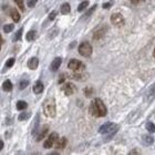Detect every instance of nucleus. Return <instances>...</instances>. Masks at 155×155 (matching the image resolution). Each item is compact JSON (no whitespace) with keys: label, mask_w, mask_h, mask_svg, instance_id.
<instances>
[{"label":"nucleus","mask_w":155,"mask_h":155,"mask_svg":"<svg viewBox=\"0 0 155 155\" xmlns=\"http://www.w3.org/2000/svg\"><path fill=\"white\" fill-rule=\"evenodd\" d=\"M112 5H113V1H109V2H105V3H103V9H110Z\"/></svg>","instance_id":"nucleus-32"},{"label":"nucleus","mask_w":155,"mask_h":155,"mask_svg":"<svg viewBox=\"0 0 155 155\" xmlns=\"http://www.w3.org/2000/svg\"><path fill=\"white\" fill-rule=\"evenodd\" d=\"M56 11H52V12L49 14V19H50V20H53V19L56 18Z\"/></svg>","instance_id":"nucleus-33"},{"label":"nucleus","mask_w":155,"mask_h":155,"mask_svg":"<svg viewBox=\"0 0 155 155\" xmlns=\"http://www.w3.org/2000/svg\"><path fill=\"white\" fill-rule=\"evenodd\" d=\"M29 118H30V112H23V113H20V115H19V121L28 120Z\"/></svg>","instance_id":"nucleus-25"},{"label":"nucleus","mask_w":155,"mask_h":155,"mask_svg":"<svg viewBox=\"0 0 155 155\" xmlns=\"http://www.w3.org/2000/svg\"><path fill=\"white\" fill-rule=\"evenodd\" d=\"M79 53L82 56H90L92 53V46L89 42H82L79 46Z\"/></svg>","instance_id":"nucleus-5"},{"label":"nucleus","mask_w":155,"mask_h":155,"mask_svg":"<svg viewBox=\"0 0 155 155\" xmlns=\"http://www.w3.org/2000/svg\"><path fill=\"white\" fill-rule=\"evenodd\" d=\"M39 65V60L38 58H31L30 60L28 61V68L31 69V70H35Z\"/></svg>","instance_id":"nucleus-13"},{"label":"nucleus","mask_w":155,"mask_h":155,"mask_svg":"<svg viewBox=\"0 0 155 155\" xmlns=\"http://www.w3.org/2000/svg\"><path fill=\"white\" fill-rule=\"evenodd\" d=\"M37 1H38V0H28V7L29 8L35 7V3H37Z\"/></svg>","instance_id":"nucleus-31"},{"label":"nucleus","mask_w":155,"mask_h":155,"mask_svg":"<svg viewBox=\"0 0 155 155\" xmlns=\"http://www.w3.org/2000/svg\"><path fill=\"white\" fill-rule=\"evenodd\" d=\"M2 90L6 92H10L12 90V83L10 80H6L3 83H2Z\"/></svg>","instance_id":"nucleus-16"},{"label":"nucleus","mask_w":155,"mask_h":155,"mask_svg":"<svg viewBox=\"0 0 155 155\" xmlns=\"http://www.w3.org/2000/svg\"><path fill=\"white\" fill-rule=\"evenodd\" d=\"M32 90H33V93H35V94H40L43 91V83L41 81H37L35 85H33V88H32Z\"/></svg>","instance_id":"nucleus-14"},{"label":"nucleus","mask_w":155,"mask_h":155,"mask_svg":"<svg viewBox=\"0 0 155 155\" xmlns=\"http://www.w3.org/2000/svg\"><path fill=\"white\" fill-rule=\"evenodd\" d=\"M62 63V59L60 58V56H56V59L51 62V65H50V70L52 71V72H56L60 69V65Z\"/></svg>","instance_id":"nucleus-10"},{"label":"nucleus","mask_w":155,"mask_h":155,"mask_svg":"<svg viewBox=\"0 0 155 155\" xmlns=\"http://www.w3.org/2000/svg\"><path fill=\"white\" fill-rule=\"evenodd\" d=\"M67 143H68V140L65 137H61V139L58 140V142L56 143L54 146H56V150H63L67 146Z\"/></svg>","instance_id":"nucleus-12"},{"label":"nucleus","mask_w":155,"mask_h":155,"mask_svg":"<svg viewBox=\"0 0 155 155\" xmlns=\"http://www.w3.org/2000/svg\"><path fill=\"white\" fill-rule=\"evenodd\" d=\"M153 142H154V139H153V136H151V135H148V134H145V135H143L142 136V143L144 144V145H152L153 144Z\"/></svg>","instance_id":"nucleus-11"},{"label":"nucleus","mask_w":155,"mask_h":155,"mask_svg":"<svg viewBox=\"0 0 155 155\" xmlns=\"http://www.w3.org/2000/svg\"><path fill=\"white\" fill-rule=\"evenodd\" d=\"M68 68L71 69L72 71H74V72H81V71H83L85 69V65L81 61L77 60V59H72L68 64Z\"/></svg>","instance_id":"nucleus-4"},{"label":"nucleus","mask_w":155,"mask_h":155,"mask_svg":"<svg viewBox=\"0 0 155 155\" xmlns=\"http://www.w3.org/2000/svg\"><path fill=\"white\" fill-rule=\"evenodd\" d=\"M153 54H154V58H155V48H154V53H153Z\"/></svg>","instance_id":"nucleus-38"},{"label":"nucleus","mask_w":155,"mask_h":155,"mask_svg":"<svg viewBox=\"0 0 155 155\" xmlns=\"http://www.w3.org/2000/svg\"><path fill=\"white\" fill-rule=\"evenodd\" d=\"M88 6H89V1H88V0H85V1L81 2V3L79 5V7H78V11H79V12L83 11V10H85V9L88 8Z\"/></svg>","instance_id":"nucleus-23"},{"label":"nucleus","mask_w":155,"mask_h":155,"mask_svg":"<svg viewBox=\"0 0 155 155\" xmlns=\"http://www.w3.org/2000/svg\"><path fill=\"white\" fill-rule=\"evenodd\" d=\"M64 79H65V78H64V74H62V75H61V78L59 79V83H63Z\"/></svg>","instance_id":"nucleus-34"},{"label":"nucleus","mask_w":155,"mask_h":155,"mask_svg":"<svg viewBox=\"0 0 155 155\" xmlns=\"http://www.w3.org/2000/svg\"><path fill=\"white\" fill-rule=\"evenodd\" d=\"M14 24H11V23H9V24H6L5 27H3V31L6 32V33H9V32H11L12 30H14Z\"/></svg>","instance_id":"nucleus-26"},{"label":"nucleus","mask_w":155,"mask_h":155,"mask_svg":"<svg viewBox=\"0 0 155 155\" xmlns=\"http://www.w3.org/2000/svg\"><path fill=\"white\" fill-rule=\"evenodd\" d=\"M95 8H97V5H94V6H93V7H92L91 9H89V10L86 11V14H84V18H88V17H90V16H91V14H93V11L95 10Z\"/></svg>","instance_id":"nucleus-29"},{"label":"nucleus","mask_w":155,"mask_h":155,"mask_svg":"<svg viewBox=\"0 0 155 155\" xmlns=\"http://www.w3.org/2000/svg\"><path fill=\"white\" fill-rule=\"evenodd\" d=\"M92 92H93V89L92 88H86V89H84V93H85V95L86 97H91L92 95Z\"/></svg>","instance_id":"nucleus-30"},{"label":"nucleus","mask_w":155,"mask_h":155,"mask_svg":"<svg viewBox=\"0 0 155 155\" xmlns=\"http://www.w3.org/2000/svg\"><path fill=\"white\" fill-rule=\"evenodd\" d=\"M43 113L48 118H53L56 115V103L53 99H48L43 103Z\"/></svg>","instance_id":"nucleus-3"},{"label":"nucleus","mask_w":155,"mask_h":155,"mask_svg":"<svg viewBox=\"0 0 155 155\" xmlns=\"http://www.w3.org/2000/svg\"><path fill=\"white\" fill-rule=\"evenodd\" d=\"M58 140H59V135H58V133H56V132H52V133L48 136V139L46 140L44 144H43V146H44V148H51L52 146L56 145V143L58 142Z\"/></svg>","instance_id":"nucleus-6"},{"label":"nucleus","mask_w":155,"mask_h":155,"mask_svg":"<svg viewBox=\"0 0 155 155\" xmlns=\"http://www.w3.org/2000/svg\"><path fill=\"white\" fill-rule=\"evenodd\" d=\"M119 125L114 124L111 122H107L105 124H103L102 126L99 128V132L101 134L104 135V142H109L113 136L116 134V132L119 131Z\"/></svg>","instance_id":"nucleus-2"},{"label":"nucleus","mask_w":155,"mask_h":155,"mask_svg":"<svg viewBox=\"0 0 155 155\" xmlns=\"http://www.w3.org/2000/svg\"><path fill=\"white\" fill-rule=\"evenodd\" d=\"M71 8H70V5L68 3V2H64L63 5L61 6V8H60V11H61V14H68L69 12H70Z\"/></svg>","instance_id":"nucleus-18"},{"label":"nucleus","mask_w":155,"mask_h":155,"mask_svg":"<svg viewBox=\"0 0 155 155\" xmlns=\"http://www.w3.org/2000/svg\"><path fill=\"white\" fill-rule=\"evenodd\" d=\"M61 90H62V92H63L65 95H72L75 92V86H74V84H72V83H65V84L62 85Z\"/></svg>","instance_id":"nucleus-8"},{"label":"nucleus","mask_w":155,"mask_h":155,"mask_svg":"<svg viewBox=\"0 0 155 155\" xmlns=\"http://www.w3.org/2000/svg\"><path fill=\"white\" fill-rule=\"evenodd\" d=\"M27 102H24V101H18L17 102V109L19 110V111H22V110H24V109H27Z\"/></svg>","instance_id":"nucleus-22"},{"label":"nucleus","mask_w":155,"mask_h":155,"mask_svg":"<svg viewBox=\"0 0 155 155\" xmlns=\"http://www.w3.org/2000/svg\"><path fill=\"white\" fill-rule=\"evenodd\" d=\"M90 113L93 116H97V118L105 116L107 110H106V106L103 103V101L101 99L92 100L91 104H90Z\"/></svg>","instance_id":"nucleus-1"},{"label":"nucleus","mask_w":155,"mask_h":155,"mask_svg":"<svg viewBox=\"0 0 155 155\" xmlns=\"http://www.w3.org/2000/svg\"><path fill=\"white\" fill-rule=\"evenodd\" d=\"M14 1L17 3V6L19 7V9L21 11H24V2H23V0H14Z\"/></svg>","instance_id":"nucleus-27"},{"label":"nucleus","mask_w":155,"mask_h":155,"mask_svg":"<svg viewBox=\"0 0 155 155\" xmlns=\"http://www.w3.org/2000/svg\"><path fill=\"white\" fill-rule=\"evenodd\" d=\"M22 31H23V29L20 28L17 32H16V35H14V42H16V41H19V40H21V37H22Z\"/></svg>","instance_id":"nucleus-24"},{"label":"nucleus","mask_w":155,"mask_h":155,"mask_svg":"<svg viewBox=\"0 0 155 155\" xmlns=\"http://www.w3.org/2000/svg\"><path fill=\"white\" fill-rule=\"evenodd\" d=\"M28 85H29L28 79H21L20 82H19V89H20V90H24Z\"/></svg>","instance_id":"nucleus-20"},{"label":"nucleus","mask_w":155,"mask_h":155,"mask_svg":"<svg viewBox=\"0 0 155 155\" xmlns=\"http://www.w3.org/2000/svg\"><path fill=\"white\" fill-rule=\"evenodd\" d=\"M14 64V58H10L9 60H7V62H6V68L9 69V68H11Z\"/></svg>","instance_id":"nucleus-28"},{"label":"nucleus","mask_w":155,"mask_h":155,"mask_svg":"<svg viewBox=\"0 0 155 155\" xmlns=\"http://www.w3.org/2000/svg\"><path fill=\"white\" fill-rule=\"evenodd\" d=\"M111 22L116 27H121L124 24V18L121 14H113L111 16Z\"/></svg>","instance_id":"nucleus-7"},{"label":"nucleus","mask_w":155,"mask_h":155,"mask_svg":"<svg viewBox=\"0 0 155 155\" xmlns=\"http://www.w3.org/2000/svg\"><path fill=\"white\" fill-rule=\"evenodd\" d=\"M155 99V83L154 84L151 85V88L148 89V102H152L153 100Z\"/></svg>","instance_id":"nucleus-15"},{"label":"nucleus","mask_w":155,"mask_h":155,"mask_svg":"<svg viewBox=\"0 0 155 155\" xmlns=\"http://www.w3.org/2000/svg\"><path fill=\"white\" fill-rule=\"evenodd\" d=\"M35 37H37V32L35 30H30L26 35V39H27V41H33L35 39Z\"/></svg>","instance_id":"nucleus-19"},{"label":"nucleus","mask_w":155,"mask_h":155,"mask_svg":"<svg viewBox=\"0 0 155 155\" xmlns=\"http://www.w3.org/2000/svg\"><path fill=\"white\" fill-rule=\"evenodd\" d=\"M145 127H146V130H148L150 133H154L155 132V125L154 123H152V122H146V124H145Z\"/></svg>","instance_id":"nucleus-21"},{"label":"nucleus","mask_w":155,"mask_h":155,"mask_svg":"<svg viewBox=\"0 0 155 155\" xmlns=\"http://www.w3.org/2000/svg\"><path fill=\"white\" fill-rule=\"evenodd\" d=\"M3 148V141H0V150Z\"/></svg>","instance_id":"nucleus-36"},{"label":"nucleus","mask_w":155,"mask_h":155,"mask_svg":"<svg viewBox=\"0 0 155 155\" xmlns=\"http://www.w3.org/2000/svg\"><path fill=\"white\" fill-rule=\"evenodd\" d=\"M133 3H137V2H140V1H145V0H131Z\"/></svg>","instance_id":"nucleus-35"},{"label":"nucleus","mask_w":155,"mask_h":155,"mask_svg":"<svg viewBox=\"0 0 155 155\" xmlns=\"http://www.w3.org/2000/svg\"><path fill=\"white\" fill-rule=\"evenodd\" d=\"M48 131H49V126L48 125H43L42 127H40L39 131H38V135L35 136V141L40 142L42 139H44V136L47 135Z\"/></svg>","instance_id":"nucleus-9"},{"label":"nucleus","mask_w":155,"mask_h":155,"mask_svg":"<svg viewBox=\"0 0 155 155\" xmlns=\"http://www.w3.org/2000/svg\"><path fill=\"white\" fill-rule=\"evenodd\" d=\"M10 16H11V18H12V20L14 22H19V20H20V14H19V12L16 9H11L10 10Z\"/></svg>","instance_id":"nucleus-17"},{"label":"nucleus","mask_w":155,"mask_h":155,"mask_svg":"<svg viewBox=\"0 0 155 155\" xmlns=\"http://www.w3.org/2000/svg\"><path fill=\"white\" fill-rule=\"evenodd\" d=\"M135 153H139V152H137V151H132V152H131V154H135Z\"/></svg>","instance_id":"nucleus-37"}]
</instances>
